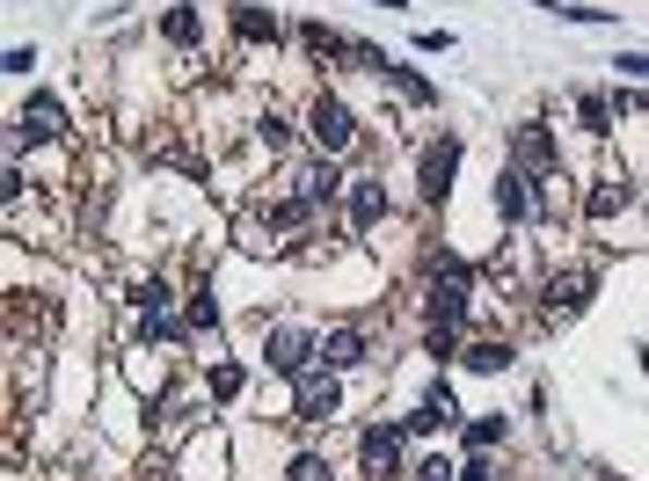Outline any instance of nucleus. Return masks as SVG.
Returning <instances> with one entry per match:
<instances>
[{
  "instance_id": "nucleus-1",
  "label": "nucleus",
  "mask_w": 649,
  "mask_h": 481,
  "mask_svg": "<svg viewBox=\"0 0 649 481\" xmlns=\"http://www.w3.org/2000/svg\"><path fill=\"white\" fill-rule=\"evenodd\" d=\"M264 365L278 380L314 372V365H321V329H307V321H270L264 329Z\"/></svg>"
},
{
  "instance_id": "nucleus-2",
  "label": "nucleus",
  "mask_w": 649,
  "mask_h": 481,
  "mask_svg": "<svg viewBox=\"0 0 649 481\" xmlns=\"http://www.w3.org/2000/svg\"><path fill=\"white\" fill-rule=\"evenodd\" d=\"M307 139L321 161H343L351 146H358V118H351V102L343 96H314L307 102Z\"/></svg>"
},
{
  "instance_id": "nucleus-3",
  "label": "nucleus",
  "mask_w": 649,
  "mask_h": 481,
  "mask_svg": "<svg viewBox=\"0 0 649 481\" xmlns=\"http://www.w3.org/2000/svg\"><path fill=\"white\" fill-rule=\"evenodd\" d=\"M336 409H343V386H336L329 365H314V372L292 380V416H299V423H336Z\"/></svg>"
},
{
  "instance_id": "nucleus-4",
  "label": "nucleus",
  "mask_w": 649,
  "mask_h": 481,
  "mask_svg": "<svg viewBox=\"0 0 649 481\" xmlns=\"http://www.w3.org/2000/svg\"><path fill=\"white\" fill-rule=\"evenodd\" d=\"M467 278H475V270L460 263V256H445V263L431 270V321H445V329H460V321H467V307H475Z\"/></svg>"
},
{
  "instance_id": "nucleus-5",
  "label": "nucleus",
  "mask_w": 649,
  "mask_h": 481,
  "mask_svg": "<svg viewBox=\"0 0 649 481\" xmlns=\"http://www.w3.org/2000/svg\"><path fill=\"white\" fill-rule=\"evenodd\" d=\"M343 212H351V234H372V226L387 219V183H380V175H351Z\"/></svg>"
},
{
  "instance_id": "nucleus-6",
  "label": "nucleus",
  "mask_w": 649,
  "mask_h": 481,
  "mask_svg": "<svg viewBox=\"0 0 649 481\" xmlns=\"http://www.w3.org/2000/svg\"><path fill=\"white\" fill-rule=\"evenodd\" d=\"M372 358V336H365L358 321H336V329H321V365L329 372H351V365Z\"/></svg>"
},
{
  "instance_id": "nucleus-7",
  "label": "nucleus",
  "mask_w": 649,
  "mask_h": 481,
  "mask_svg": "<svg viewBox=\"0 0 649 481\" xmlns=\"http://www.w3.org/2000/svg\"><path fill=\"white\" fill-rule=\"evenodd\" d=\"M358 459H365L372 481H394L402 474V431H394V423H372V431L358 437Z\"/></svg>"
},
{
  "instance_id": "nucleus-8",
  "label": "nucleus",
  "mask_w": 649,
  "mask_h": 481,
  "mask_svg": "<svg viewBox=\"0 0 649 481\" xmlns=\"http://www.w3.org/2000/svg\"><path fill=\"white\" fill-rule=\"evenodd\" d=\"M497 212H504L511 226L540 219V183H532L526 169H504V175H497Z\"/></svg>"
},
{
  "instance_id": "nucleus-9",
  "label": "nucleus",
  "mask_w": 649,
  "mask_h": 481,
  "mask_svg": "<svg viewBox=\"0 0 649 481\" xmlns=\"http://www.w3.org/2000/svg\"><path fill=\"white\" fill-rule=\"evenodd\" d=\"M591 285H599L591 270H554L548 278V321H577V307L591 299Z\"/></svg>"
},
{
  "instance_id": "nucleus-10",
  "label": "nucleus",
  "mask_w": 649,
  "mask_h": 481,
  "mask_svg": "<svg viewBox=\"0 0 649 481\" xmlns=\"http://www.w3.org/2000/svg\"><path fill=\"white\" fill-rule=\"evenodd\" d=\"M511 169H526V175H562V169H554L548 124H518V139H511Z\"/></svg>"
},
{
  "instance_id": "nucleus-11",
  "label": "nucleus",
  "mask_w": 649,
  "mask_h": 481,
  "mask_svg": "<svg viewBox=\"0 0 649 481\" xmlns=\"http://www.w3.org/2000/svg\"><path fill=\"white\" fill-rule=\"evenodd\" d=\"M15 132H23V139H66V132H73V124H66V110H59V102H51V96H29L23 102V118H15Z\"/></svg>"
},
{
  "instance_id": "nucleus-12",
  "label": "nucleus",
  "mask_w": 649,
  "mask_h": 481,
  "mask_svg": "<svg viewBox=\"0 0 649 481\" xmlns=\"http://www.w3.org/2000/svg\"><path fill=\"white\" fill-rule=\"evenodd\" d=\"M453 169H460V139H431V146H424V197H431V205H445Z\"/></svg>"
},
{
  "instance_id": "nucleus-13",
  "label": "nucleus",
  "mask_w": 649,
  "mask_h": 481,
  "mask_svg": "<svg viewBox=\"0 0 649 481\" xmlns=\"http://www.w3.org/2000/svg\"><path fill=\"white\" fill-rule=\"evenodd\" d=\"M292 183H299V197H307L314 212H329V205H336V197L351 190V183H343V175H336V161H314V169H299V175H292Z\"/></svg>"
},
{
  "instance_id": "nucleus-14",
  "label": "nucleus",
  "mask_w": 649,
  "mask_h": 481,
  "mask_svg": "<svg viewBox=\"0 0 649 481\" xmlns=\"http://www.w3.org/2000/svg\"><path fill=\"white\" fill-rule=\"evenodd\" d=\"M453 386H431V394H424V402H416V416L409 423H402V431H416V437H431V431H445V423H453Z\"/></svg>"
},
{
  "instance_id": "nucleus-15",
  "label": "nucleus",
  "mask_w": 649,
  "mask_h": 481,
  "mask_svg": "<svg viewBox=\"0 0 649 481\" xmlns=\"http://www.w3.org/2000/svg\"><path fill=\"white\" fill-rule=\"evenodd\" d=\"M627 205H635V190H627L621 175H605L599 190L584 197V212H591V219H613V212H627Z\"/></svg>"
},
{
  "instance_id": "nucleus-16",
  "label": "nucleus",
  "mask_w": 649,
  "mask_h": 481,
  "mask_svg": "<svg viewBox=\"0 0 649 481\" xmlns=\"http://www.w3.org/2000/svg\"><path fill=\"white\" fill-rule=\"evenodd\" d=\"M161 37H169V45H197V37H205V15H197V8H169V15H161Z\"/></svg>"
},
{
  "instance_id": "nucleus-17",
  "label": "nucleus",
  "mask_w": 649,
  "mask_h": 481,
  "mask_svg": "<svg viewBox=\"0 0 649 481\" xmlns=\"http://www.w3.org/2000/svg\"><path fill=\"white\" fill-rule=\"evenodd\" d=\"M577 118H584V132H613V96L584 88V96H577Z\"/></svg>"
},
{
  "instance_id": "nucleus-18",
  "label": "nucleus",
  "mask_w": 649,
  "mask_h": 481,
  "mask_svg": "<svg viewBox=\"0 0 649 481\" xmlns=\"http://www.w3.org/2000/svg\"><path fill=\"white\" fill-rule=\"evenodd\" d=\"M460 365H467V372H504L511 350H504V343H467V350H460Z\"/></svg>"
},
{
  "instance_id": "nucleus-19",
  "label": "nucleus",
  "mask_w": 649,
  "mask_h": 481,
  "mask_svg": "<svg viewBox=\"0 0 649 481\" xmlns=\"http://www.w3.org/2000/svg\"><path fill=\"white\" fill-rule=\"evenodd\" d=\"M380 81H394V88H402L409 102H431V96H438V88H431V81H424L416 66H394V59H387V73H380Z\"/></svg>"
},
{
  "instance_id": "nucleus-20",
  "label": "nucleus",
  "mask_w": 649,
  "mask_h": 481,
  "mask_svg": "<svg viewBox=\"0 0 649 481\" xmlns=\"http://www.w3.org/2000/svg\"><path fill=\"white\" fill-rule=\"evenodd\" d=\"M256 139H264L270 153H285V139H292V118H285V110H264V118H256Z\"/></svg>"
},
{
  "instance_id": "nucleus-21",
  "label": "nucleus",
  "mask_w": 649,
  "mask_h": 481,
  "mask_svg": "<svg viewBox=\"0 0 649 481\" xmlns=\"http://www.w3.org/2000/svg\"><path fill=\"white\" fill-rule=\"evenodd\" d=\"M234 29L248 37V45H264V37H278V15H264V8H241V15H234Z\"/></svg>"
},
{
  "instance_id": "nucleus-22",
  "label": "nucleus",
  "mask_w": 649,
  "mask_h": 481,
  "mask_svg": "<svg viewBox=\"0 0 649 481\" xmlns=\"http://www.w3.org/2000/svg\"><path fill=\"white\" fill-rule=\"evenodd\" d=\"M467 445H475V453L504 445V416H475V423H467Z\"/></svg>"
},
{
  "instance_id": "nucleus-23",
  "label": "nucleus",
  "mask_w": 649,
  "mask_h": 481,
  "mask_svg": "<svg viewBox=\"0 0 649 481\" xmlns=\"http://www.w3.org/2000/svg\"><path fill=\"white\" fill-rule=\"evenodd\" d=\"M191 329H219V307H212V285H197L191 292V313H183Z\"/></svg>"
},
{
  "instance_id": "nucleus-24",
  "label": "nucleus",
  "mask_w": 649,
  "mask_h": 481,
  "mask_svg": "<svg viewBox=\"0 0 649 481\" xmlns=\"http://www.w3.org/2000/svg\"><path fill=\"white\" fill-rule=\"evenodd\" d=\"M212 394H219V402H234V394H241V365H212Z\"/></svg>"
},
{
  "instance_id": "nucleus-25",
  "label": "nucleus",
  "mask_w": 649,
  "mask_h": 481,
  "mask_svg": "<svg viewBox=\"0 0 649 481\" xmlns=\"http://www.w3.org/2000/svg\"><path fill=\"white\" fill-rule=\"evenodd\" d=\"M292 481H329V459H321V453H299V459H292Z\"/></svg>"
},
{
  "instance_id": "nucleus-26",
  "label": "nucleus",
  "mask_w": 649,
  "mask_h": 481,
  "mask_svg": "<svg viewBox=\"0 0 649 481\" xmlns=\"http://www.w3.org/2000/svg\"><path fill=\"white\" fill-rule=\"evenodd\" d=\"M29 66H37V51H29V45H8V59H0V73H29Z\"/></svg>"
},
{
  "instance_id": "nucleus-27",
  "label": "nucleus",
  "mask_w": 649,
  "mask_h": 481,
  "mask_svg": "<svg viewBox=\"0 0 649 481\" xmlns=\"http://www.w3.org/2000/svg\"><path fill=\"white\" fill-rule=\"evenodd\" d=\"M613 66H621L627 81H649V51H621V59H613Z\"/></svg>"
},
{
  "instance_id": "nucleus-28",
  "label": "nucleus",
  "mask_w": 649,
  "mask_h": 481,
  "mask_svg": "<svg viewBox=\"0 0 649 481\" xmlns=\"http://www.w3.org/2000/svg\"><path fill=\"white\" fill-rule=\"evenodd\" d=\"M416 474H424V481H460V467H453V459H431V467H416Z\"/></svg>"
},
{
  "instance_id": "nucleus-29",
  "label": "nucleus",
  "mask_w": 649,
  "mask_h": 481,
  "mask_svg": "<svg viewBox=\"0 0 649 481\" xmlns=\"http://www.w3.org/2000/svg\"><path fill=\"white\" fill-rule=\"evenodd\" d=\"M460 481H497V467H489V459H475V467H460Z\"/></svg>"
},
{
  "instance_id": "nucleus-30",
  "label": "nucleus",
  "mask_w": 649,
  "mask_h": 481,
  "mask_svg": "<svg viewBox=\"0 0 649 481\" xmlns=\"http://www.w3.org/2000/svg\"><path fill=\"white\" fill-rule=\"evenodd\" d=\"M532 8H554V15H562V0H532Z\"/></svg>"
}]
</instances>
